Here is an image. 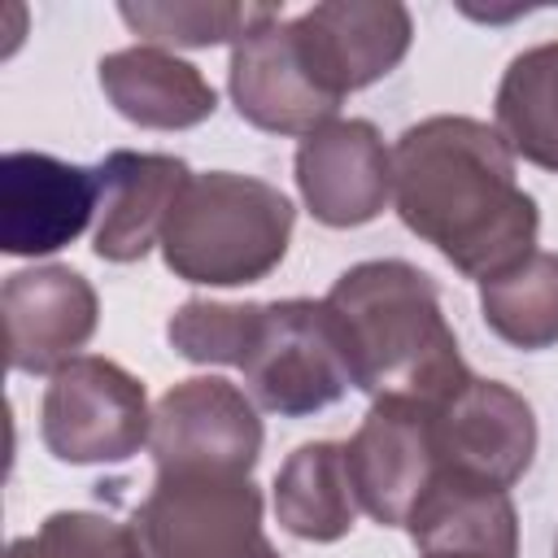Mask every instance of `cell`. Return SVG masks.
<instances>
[{
	"mask_svg": "<svg viewBox=\"0 0 558 558\" xmlns=\"http://www.w3.org/2000/svg\"><path fill=\"white\" fill-rule=\"evenodd\" d=\"M554 558H558V541H554Z\"/></svg>",
	"mask_w": 558,
	"mask_h": 558,
	"instance_id": "d4e9b609",
	"label": "cell"
},
{
	"mask_svg": "<svg viewBox=\"0 0 558 558\" xmlns=\"http://www.w3.org/2000/svg\"><path fill=\"white\" fill-rule=\"evenodd\" d=\"M305 70L323 92L344 100L379 83L410 52V9L397 0H327L288 22Z\"/></svg>",
	"mask_w": 558,
	"mask_h": 558,
	"instance_id": "9c48e42d",
	"label": "cell"
},
{
	"mask_svg": "<svg viewBox=\"0 0 558 558\" xmlns=\"http://www.w3.org/2000/svg\"><path fill=\"white\" fill-rule=\"evenodd\" d=\"M100 209V170L52 153L13 148L0 161V248L9 257H44L83 235Z\"/></svg>",
	"mask_w": 558,
	"mask_h": 558,
	"instance_id": "8fae6325",
	"label": "cell"
},
{
	"mask_svg": "<svg viewBox=\"0 0 558 558\" xmlns=\"http://www.w3.org/2000/svg\"><path fill=\"white\" fill-rule=\"evenodd\" d=\"M131 527L144 558H279L248 475H157Z\"/></svg>",
	"mask_w": 558,
	"mask_h": 558,
	"instance_id": "277c9868",
	"label": "cell"
},
{
	"mask_svg": "<svg viewBox=\"0 0 558 558\" xmlns=\"http://www.w3.org/2000/svg\"><path fill=\"white\" fill-rule=\"evenodd\" d=\"M96 70H100V87L109 105L126 122L148 126V131H187L214 118L218 109L209 78L192 61H179L174 52L153 48V44L118 48L100 57Z\"/></svg>",
	"mask_w": 558,
	"mask_h": 558,
	"instance_id": "2e32d148",
	"label": "cell"
},
{
	"mask_svg": "<svg viewBox=\"0 0 558 558\" xmlns=\"http://www.w3.org/2000/svg\"><path fill=\"white\" fill-rule=\"evenodd\" d=\"M392 201L401 222L466 279H493L536 244V201L514 179V153L497 126L462 113L423 118L392 148Z\"/></svg>",
	"mask_w": 558,
	"mask_h": 558,
	"instance_id": "6da1fadb",
	"label": "cell"
},
{
	"mask_svg": "<svg viewBox=\"0 0 558 558\" xmlns=\"http://www.w3.org/2000/svg\"><path fill=\"white\" fill-rule=\"evenodd\" d=\"M257 301L244 305H227V301H183L170 323L166 336L174 344L179 357L187 362H214V366H240L253 323H257Z\"/></svg>",
	"mask_w": 558,
	"mask_h": 558,
	"instance_id": "603a6c76",
	"label": "cell"
},
{
	"mask_svg": "<svg viewBox=\"0 0 558 558\" xmlns=\"http://www.w3.org/2000/svg\"><path fill=\"white\" fill-rule=\"evenodd\" d=\"M118 17L144 44L170 48H214L240 44L253 31L279 22V4H240V0H174V4H122Z\"/></svg>",
	"mask_w": 558,
	"mask_h": 558,
	"instance_id": "44dd1931",
	"label": "cell"
},
{
	"mask_svg": "<svg viewBox=\"0 0 558 558\" xmlns=\"http://www.w3.org/2000/svg\"><path fill=\"white\" fill-rule=\"evenodd\" d=\"M405 532L418 549H484L519 558V514L510 493L449 471H436L432 488L410 510Z\"/></svg>",
	"mask_w": 558,
	"mask_h": 558,
	"instance_id": "e0dca14e",
	"label": "cell"
},
{
	"mask_svg": "<svg viewBox=\"0 0 558 558\" xmlns=\"http://www.w3.org/2000/svg\"><path fill=\"white\" fill-rule=\"evenodd\" d=\"M148 449L157 475H248L262 453V418L244 388L196 375L157 401Z\"/></svg>",
	"mask_w": 558,
	"mask_h": 558,
	"instance_id": "52a82bcc",
	"label": "cell"
},
{
	"mask_svg": "<svg viewBox=\"0 0 558 558\" xmlns=\"http://www.w3.org/2000/svg\"><path fill=\"white\" fill-rule=\"evenodd\" d=\"M153 414L144 384L109 357H74L65 362L39 405V436L57 462L96 466L126 462L148 445Z\"/></svg>",
	"mask_w": 558,
	"mask_h": 558,
	"instance_id": "5b68a950",
	"label": "cell"
},
{
	"mask_svg": "<svg viewBox=\"0 0 558 558\" xmlns=\"http://www.w3.org/2000/svg\"><path fill=\"white\" fill-rule=\"evenodd\" d=\"M96 170H100V222L92 248L105 262H140L153 244H161L166 218L192 170L179 157L131 153V148L109 153Z\"/></svg>",
	"mask_w": 558,
	"mask_h": 558,
	"instance_id": "9a60e30c",
	"label": "cell"
},
{
	"mask_svg": "<svg viewBox=\"0 0 558 558\" xmlns=\"http://www.w3.org/2000/svg\"><path fill=\"white\" fill-rule=\"evenodd\" d=\"M292 222V201L266 179L205 170L183 183L161 231V257L187 283H257L283 262Z\"/></svg>",
	"mask_w": 558,
	"mask_h": 558,
	"instance_id": "3957f363",
	"label": "cell"
},
{
	"mask_svg": "<svg viewBox=\"0 0 558 558\" xmlns=\"http://www.w3.org/2000/svg\"><path fill=\"white\" fill-rule=\"evenodd\" d=\"M9 366L22 375H57L96 336V288L70 266L13 270L0 288Z\"/></svg>",
	"mask_w": 558,
	"mask_h": 558,
	"instance_id": "7c38bea8",
	"label": "cell"
},
{
	"mask_svg": "<svg viewBox=\"0 0 558 558\" xmlns=\"http://www.w3.org/2000/svg\"><path fill=\"white\" fill-rule=\"evenodd\" d=\"M4 558H144L135 527L92 514V510H57L39 523V532L17 536Z\"/></svg>",
	"mask_w": 558,
	"mask_h": 558,
	"instance_id": "7402d4cb",
	"label": "cell"
},
{
	"mask_svg": "<svg viewBox=\"0 0 558 558\" xmlns=\"http://www.w3.org/2000/svg\"><path fill=\"white\" fill-rule=\"evenodd\" d=\"M427 410L440 471L493 488H510L527 475L536 453V414L514 388L471 375Z\"/></svg>",
	"mask_w": 558,
	"mask_h": 558,
	"instance_id": "ba28073f",
	"label": "cell"
},
{
	"mask_svg": "<svg viewBox=\"0 0 558 558\" xmlns=\"http://www.w3.org/2000/svg\"><path fill=\"white\" fill-rule=\"evenodd\" d=\"M480 314L514 349L558 344V253L532 248L510 270L480 283Z\"/></svg>",
	"mask_w": 558,
	"mask_h": 558,
	"instance_id": "ffe728a7",
	"label": "cell"
},
{
	"mask_svg": "<svg viewBox=\"0 0 558 558\" xmlns=\"http://www.w3.org/2000/svg\"><path fill=\"white\" fill-rule=\"evenodd\" d=\"M296 187L323 227H362L392 196V153L366 118H336L296 144Z\"/></svg>",
	"mask_w": 558,
	"mask_h": 558,
	"instance_id": "4fadbf2b",
	"label": "cell"
},
{
	"mask_svg": "<svg viewBox=\"0 0 558 558\" xmlns=\"http://www.w3.org/2000/svg\"><path fill=\"white\" fill-rule=\"evenodd\" d=\"M227 83H231L235 113L257 131H275V135L305 140L310 131L336 122V109H340V100L323 92L318 78L305 70L292 26L283 17L231 48Z\"/></svg>",
	"mask_w": 558,
	"mask_h": 558,
	"instance_id": "5bb4252c",
	"label": "cell"
},
{
	"mask_svg": "<svg viewBox=\"0 0 558 558\" xmlns=\"http://www.w3.org/2000/svg\"><path fill=\"white\" fill-rule=\"evenodd\" d=\"M240 371L253 405L283 418L327 410L349 388L327 305L305 296L266 301L257 310Z\"/></svg>",
	"mask_w": 558,
	"mask_h": 558,
	"instance_id": "8992f818",
	"label": "cell"
},
{
	"mask_svg": "<svg viewBox=\"0 0 558 558\" xmlns=\"http://www.w3.org/2000/svg\"><path fill=\"white\" fill-rule=\"evenodd\" d=\"M344 375L375 401L436 405L471 371L445 323L432 275L410 262H357L323 296Z\"/></svg>",
	"mask_w": 558,
	"mask_h": 558,
	"instance_id": "7a4b0ae2",
	"label": "cell"
},
{
	"mask_svg": "<svg viewBox=\"0 0 558 558\" xmlns=\"http://www.w3.org/2000/svg\"><path fill=\"white\" fill-rule=\"evenodd\" d=\"M423 558H501V554H484V549H418Z\"/></svg>",
	"mask_w": 558,
	"mask_h": 558,
	"instance_id": "cb8c5ba5",
	"label": "cell"
},
{
	"mask_svg": "<svg viewBox=\"0 0 558 558\" xmlns=\"http://www.w3.org/2000/svg\"><path fill=\"white\" fill-rule=\"evenodd\" d=\"M357 506L379 527H405L440 462L432 445V410L414 401H375L344 445Z\"/></svg>",
	"mask_w": 558,
	"mask_h": 558,
	"instance_id": "30bf717a",
	"label": "cell"
},
{
	"mask_svg": "<svg viewBox=\"0 0 558 558\" xmlns=\"http://www.w3.org/2000/svg\"><path fill=\"white\" fill-rule=\"evenodd\" d=\"M493 113L514 157L558 170V39L536 44L506 65Z\"/></svg>",
	"mask_w": 558,
	"mask_h": 558,
	"instance_id": "d6986e66",
	"label": "cell"
},
{
	"mask_svg": "<svg viewBox=\"0 0 558 558\" xmlns=\"http://www.w3.org/2000/svg\"><path fill=\"white\" fill-rule=\"evenodd\" d=\"M275 514H279V527L292 532L296 541H318V545L340 541L357 514L344 445L310 440L292 449L275 475Z\"/></svg>",
	"mask_w": 558,
	"mask_h": 558,
	"instance_id": "ac0fdd59",
	"label": "cell"
}]
</instances>
